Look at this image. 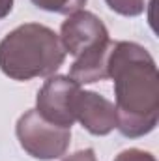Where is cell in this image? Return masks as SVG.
<instances>
[{
	"label": "cell",
	"mask_w": 159,
	"mask_h": 161,
	"mask_svg": "<svg viewBox=\"0 0 159 161\" xmlns=\"http://www.w3.org/2000/svg\"><path fill=\"white\" fill-rule=\"evenodd\" d=\"M109 77L114 80L116 129L129 139L154 131L159 118V73L152 54L139 43L114 41Z\"/></svg>",
	"instance_id": "6da1fadb"
},
{
	"label": "cell",
	"mask_w": 159,
	"mask_h": 161,
	"mask_svg": "<svg viewBox=\"0 0 159 161\" xmlns=\"http://www.w3.org/2000/svg\"><path fill=\"white\" fill-rule=\"evenodd\" d=\"M64 60L60 36L45 25L25 23L0 41V69L13 80L51 77Z\"/></svg>",
	"instance_id": "7a4b0ae2"
},
{
	"label": "cell",
	"mask_w": 159,
	"mask_h": 161,
	"mask_svg": "<svg viewBox=\"0 0 159 161\" xmlns=\"http://www.w3.org/2000/svg\"><path fill=\"white\" fill-rule=\"evenodd\" d=\"M21 148L41 161L62 158L71 142V129L45 120L36 109L26 111L15 125Z\"/></svg>",
	"instance_id": "3957f363"
},
{
	"label": "cell",
	"mask_w": 159,
	"mask_h": 161,
	"mask_svg": "<svg viewBox=\"0 0 159 161\" xmlns=\"http://www.w3.org/2000/svg\"><path fill=\"white\" fill-rule=\"evenodd\" d=\"M80 90V84L69 75H54L45 80L36 97V111L45 120L62 127H69L75 124L73 114V99Z\"/></svg>",
	"instance_id": "277c9868"
},
{
	"label": "cell",
	"mask_w": 159,
	"mask_h": 161,
	"mask_svg": "<svg viewBox=\"0 0 159 161\" xmlns=\"http://www.w3.org/2000/svg\"><path fill=\"white\" fill-rule=\"evenodd\" d=\"M107 40L111 38L103 21L92 11H84V9L68 15V19L62 23V28H60V41L66 54L69 53L75 58L105 43Z\"/></svg>",
	"instance_id": "5b68a950"
},
{
	"label": "cell",
	"mask_w": 159,
	"mask_h": 161,
	"mask_svg": "<svg viewBox=\"0 0 159 161\" xmlns=\"http://www.w3.org/2000/svg\"><path fill=\"white\" fill-rule=\"evenodd\" d=\"M73 114L75 122H80V125L97 137L109 135L114 127H116V109L114 103L109 101L107 97L90 92V90H82L75 94L73 99Z\"/></svg>",
	"instance_id": "8992f818"
},
{
	"label": "cell",
	"mask_w": 159,
	"mask_h": 161,
	"mask_svg": "<svg viewBox=\"0 0 159 161\" xmlns=\"http://www.w3.org/2000/svg\"><path fill=\"white\" fill-rule=\"evenodd\" d=\"M112 45L114 41L107 40L105 43L90 49L88 53L75 58L69 69V77L77 80L79 84H90V82L109 79V56H111Z\"/></svg>",
	"instance_id": "52a82bcc"
},
{
	"label": "cell",
	"mask_w": 159,
	"mask_h": 161,
	"mask_svg": "<svg viewBox=\"0 0 159 161\" xmlns=\"http://www.w3.org/2000/svg\"><path fill=\"white\" fill-rule=\"evenodd\" d=\"M32 4L40 9L51 11V13H62V15H71L75 11L82 9L86 0H32Z\"/></svg>",
	"instance_id": "ba28073f"
},
{
	"label": "cell",
	"mask_w": 159,
	"mask_h": 161,
	"mask_svg": "<svg viewBox=\"0 0 159 161\" xmlns=\"http://www.w3.org/2000/svg\"><path fill=\"white\" fill-rule=\"evenodd\" d=\"M107 6L123 17H137L144 11L146 0H105Z\"/></svg>",
	"instance_id": "9c48e42d"
},
{
	"label": "cell",
	"mask_w": 159,
	"mask_h": 161,
	"mask_svg": "<svg viewBox=\"0 0 159 161\" xmlns=\"http://www.w3.org/2000/svg\"><path fill=\"white\" fill-rule=\"evenodd\" d=\"M114 161H156V158L150 152H144L140 148H129V150L120 152L114 158Z\"/></svg>",
	"instance_id": "30bf717a"
},
{
	"label": "cell",
	"mask_w": 159,
	"mask_h": 161,
	"mask_svg": "<svg viewBox=\"0 0 159 161\" xmlns=\"http://www.w3.org/2000/svg\"><path fill=\"white\" fill-rule=\"evenodd\" d=\"M62 161H97V159H96V152L92 148H84V150H79L71 156H66Z\"/></svg>",
	"instance_id": "8fae6325"
},
{
	"label": "cell",
	"mask_w": 159,
	"mask_h": 161,
	"mask_svg": "<svg viewBox=\"0 0 159 161\" xmlns=\"http://www.w3.org/2000/svg\"><path fill=\"white\" fill-rule=\"evenodd\" d=\"M11 9H13V0H0V19L9 15Z\"/></svg>",
	"instance_id": "7c38bea8"
}]
</instances>
